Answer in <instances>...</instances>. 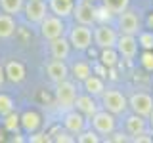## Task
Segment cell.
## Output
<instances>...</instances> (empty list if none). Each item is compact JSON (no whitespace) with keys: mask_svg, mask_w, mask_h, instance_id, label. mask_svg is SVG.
Masks as SVG:
<instances>
[{"mask_svg":"<svg viewBox=\"0 0 153 143\" xmlns=\"http://www.w3.org/2000/svg\"><path fill=\"white\" fill-rule=\"evenodd\" d=\"M102 105L105 111H109L111 114H123L128 109V99L119 90H103Z\"/></svg>","mask_w":153,"mask_h":143,"instance_id":"obj_1","label":"cell"},{"mask_svg":"<svg viewBox=\"0 0 153 143\" xmlns=\"http://www.w3.org/2000/svg\"><path fill=\"white\" fill-rule=\"evenodd\" d=\"M75 99H76V88L73 82L69 80H61L57 82V88H56V105L63 111H69V109L75 107Z\"/></svg>","mask_w":153,"mask_h":143,"instance_id":"obj_2","label":"cell"},{"mask_svg":"<svg viewBox=\"0 0 153 143\" xmlns=\"http://www.w3.org/2000/svg\"><path fill=\"white\" fill-rule=\"evenodd\" d=\"M92 31H90L88 25H75L69 32V44L75 48V50H88L90 44H92Z\"/></svg>","mask_w":153,"mask_h":143,"instance_id":"obj_3","label":"cell"},{"mask_svg":"<svg viewBox=\"0 0 153 143\" xmlns=\"http://www.w3.org/2000/svg\"><path fill=\"white\" fill-rule=\"evenodd\" d=\"M65 32V23L61 17L57 15H46L40 21V35L46 38V40H54V38L63 36Z\"/></svg>","mask_w":153,"mask_h":143,"instance_id":"obj_4","label":"cell"},{"mask_svg":"<svg viewBox=\"0 0 153 143\" xmlns=\"http://www.w3.org/2000/svg\"><path fill=\"white\" fill-rule=\"evenodd\" d=\"M90 122H92V130H96L100 133V136H105L107 137L109 133L115 132V126H117V122H115V114H111L109 111H98L94 114L92 118H90Z\"/></svg>","mask_w":153,"mask_h":143,"instance_id":"obj_5","label":"cell"},{"mask_svg":"<svg viewBox=\"0 0 153 143\" xmlns=\"http://www.w3.org/2000/svg\"><path fill=\"white\" fill-rule=\"evenodd\" d=\"M128 107L132 109V113L147 118L149 113L153 111V97L146 92H136L128 97Z\"/></svg>","mask_w":153,"mask_h":143,"instance_id":"obj_6","label":"cell"},{"mask_svg":"<svg viewBox=\"0 0 153 143\" xmlns=\"http://www.w3.org/2000/svg\"><path fill=\"white\" fill-rule=\"evenodd\" d=\"M117 27H119V31H121V35H134L136 36L138 32H140V17L126 8L124 12L119 13Z\"/></svg>","mask_w":153,"mask_h":143,"instance_id":"obj_7","label":"cell"},{"mask_svg":"<svg viewBox=\"0 0 153 143\" xmlns=\"http://www.w3.org/2000/svg\"><path fill=\"white\" fill-rule=\"evenodd\" d=\"M63 126H65V130L69 132L71 136H79V133L86 128V116L73 107V109H69V111H65Z\"/></svg>","mask_w":153,"mask_h":143,"instance_id":"obj_8","label":"cell"},{"mask_svg":"<svg viewBox=\"0 0 153 143\" xmlns=\"http://www.w3.org/2000/svg\"><path fill=\"white\" fill-rule=\"evenodd\" d=\"M23 12H25L27 21L40 23L48 15V4L44 0H27L25 6H23Z\"/></svg>","mask_w":153,"mask_h":143,"instance_id":"obj_9","label":"cell"},{"mask_svg":"<svg viewBox=\"0 0 153 143\" xmlns=\"http://www.w3.org/2000/svg\"><path fill=\"white\" fill-rule=\"evenodd\" d=\"M117 52L119 55H123V59L132 61L138 54V40L134 35H121L117 38Z\"/></svg>","mask_w":153,"mask_h":143,"instance_id":"obj_10","label":"cell"},{"mask_svg":"<svg viewBox=\"0 0 153 143\" xmlns=\"http://www.w3.org/2000/svg\"><path fill=\"white\" fill-rule=\"evenodd\" d=\"M73 15L76 19V23L90 27L92 23H96V8L92 6L90 0H82V2H79L73 8Z\"/></svg>","mask_w":153,"mask_h":143,"instance_id":"obj_11","label":"cell"},{"mask_svg":"<svg viewBox=\"0 0 153 143\" xmlns=\"http://www.w3.org/2000/svg\"><path fill=\"white\" fill-rule=\"evenodd\" d=\"M117 38L119 35L115 32V29L107 27V25H100L94 31V42L100 48H115L117 46Z\"/></svg>","mask_w":153,"mask_h":143,"instance_id":"obj_12","label":"cell"},{"mask_svg":"<svg viewBox=\"0 0 153 143\" xmlns=\"http://www.w3.org/2000/svg\"><path fill=\"white\" fill-rule=\"evenodd\" d=\"M75 109L79 113H82L86 118H92L96 113L100 111L98 109V103L94 101V95H76V99H75Z\"/></svg>","mask_w":153,"mask_h":143,"instance_id":"obj_13","label":"cell"},{"mask_svg":"<svg viewBox=\"0 0 153 143\" xmlns=\"http://www.w3.org/2000/svg\"><path fill=\"white\" fill-rule=\"evenodd\" d=\"M46 73H48L52 82L57 84V82H61V80H65L67 76H69V69H67V65L63 63V59H54L46 65Z\"/></svg>","mask_w":153,"mask_h":143,"instance_id":"obj_14","label":"cell"},{"mask_svg":"<svg viewBox=\"0 0 153 143\" xmlns=\"http://www.w3.org/2000/svg\"><path fill=\"white\" fill-rule=\"evenodd\" d=\"M124 130H126L128 136H138V133L146 132L147 130V120L146 116H140V114H130V116H126V120H124Z\"/></svg>","mask_w":153,"mask_h":143,"instance_id":"obj_15","label":"cell"},{"mask_svg":"<svg viewBox=\"0 0 153 143\" xmlns=\"http://www.w3.org/2000/svg\"><path fill=\"white\" fill-rule=\"evenodd\" d=\"M73 8H75L73 0H50L48 2V10H52V13L61 19L73 15Z\"/></svg>","mask_w":153,"mask_h":143,"instance_id":"obj_16","label":"cell"},{"mask_svg":"<svg viewBox=\"0 0 153 143\" xmlns=\"http://www.w3.org/2000/svg\"><path fill=\"white\" fill-rule=\"evenodd\" d=\"M19 120H21V128H23V130H25L27 133H33V132H36L38 128H40L42 116L36 111H25L21 116H19Z\"/></svg>","mask_w":153,"mask_h":143,"instance_id":"obj_17","label":"cell"},{"mask_svg":"<svg viewBox=\"0 0 153 143\" xmlns=\"http://www.w3.org/2000/svg\"><path fill=\"white\" fill-rule=\"evenodd\" d=\"M69 52H71V44H69V40H65L63 36L50 40V54H52L54 59H67Z\"/></svg>","mask_w":153,"mask_h":143,"instance_id":"obj_18","label":"cell"},{"mask_svg":"<svg viewBox=\"0 0 153 143\" xmlns=\"http://www.w3.org/2000/svg\"><path fill=\"white\" fill-rule=\"evenodd\" d=\"M4 73H6V78L12 80V82H23L25 78V65L21 61H8L6 67H4Z\"/></svg>","mask_w":153,"mask_h":143,"instance_id":"obj_19","label":"cell"},{"mask_svg":"<svg viewBox=\"0 0 153 143\" xmlns=\"http://www.w3.org/2000/svg\"><path fill=\"white\" fill-rule=\"evenodd\" d=\"M84 82V90H86V94H90V95H102L103 94V90H105V84H103V78H100V76H94V74H90L88 78H84L82 80Z\"/></svg>","mask_w":153,"mask_h":143,"instance_id":"obj_20","label":"cell"},{"mask_svg":"<svg viewBox=\"0 0 153 143\" xmlns=\"http://www.w3.org/2000/svg\"><path fill=\"white\" fill-rule=\"evenodd\" d=\"M16 32V21L10 13H0V38H10Z\"/></svg>","mask_w":153,"mask_h":143,"instance_id":"obj_21","label":"cell"},{"mask_svg":"<svg viewBox=\"0 0 153 143\" xmlns=\"http://www.w3.org/2000/svg\"><path fill=\"white\" fill-rule=\"evenodd\" d=\"M100 61H102L103 67H109V69H113V67L119 63V52H117V48H102Z\"/></svg>","mask_w":153,"mask_h":143,"instance_id":"obj_22","label":"cell"},{"mask_svg":"<svg viewBox=\"0 0 153 143\" xmlns=\"http://www.w3.org/2000/svg\"><path fill=\"white\" fill-rule=\"evenodd\" d=\"M23 6H25V0H0V8L4 10V13H10V15L23 12Z\"/></svg>","mask_w":153,"mask_h":143,"instance_id":"obj_23","label":"cell"},{"mask_svg":"<svg viewBox=\"0 0 153 143\" xmlns=\"http://www.w3.org/2000/svg\"><path fill=\"white\" fill-rule=\"evenodd\" d=\"M102 2L111 13H121V12H124V10L128 8L130 0H102Z\"/></svg>","mask_w":153,"mask_h":143,"instance_id":"obj_24","label":"cell"},{"mask_svg":"<svg viewBox=\"0 0 153 143\" xmlns=\"http://www.w3.org/2000/svg\"><path fill=\"white\" fill-rule=\"evenodd\" d=\"M21 126V120H19V114L17 113H8L6 116H4V128H6L8 132H17V128Z\"/></svg>","mask_w":153,"mask_h":143,"instance_id":"obj_25","label":"cell"},{"mask_svg":"<svg viewBox=\"0 0 153 143\" xmlns=\"http://www.w3.org/2000/svg\"><path fill=\"white\" fill-rule=\"evenodd\" d=\"M73 74H75V78L76 80H84V78H88L90 74H92V69H90V65L88 63H75L73 65Z\"/></svg>","mask_w":153,"mask_h":143,"instance_id":"obj_26","label":"cell"},{"mask_svg":"<svg viewBox=\"0 0 153 143\" xmlns=\"http://www.w3.org/2000/svg\"><path fill=\"white\" fill-rule=\"evenodd\" d=\"M138 46H142L143 50H153V31L138 32Z\"/></svg>","mask_w":153,"mask_h":143,"instance_id":"obj_27","label":"cell"},{"mask_svg":"<svg viewBox=\"0 0 153 143\" xmlns=\"http://www.w3.org/2000/svg\"><path fill=\"white\" fill-rule=\"evenodd\" d=\"M100 133L96 132V130H88V132H80L79 136H76V141L79 143H100Z\"/></svg>","mask_w":153,"mask_h":143,"instance_id":"obj_28","label":"cell"},{"mask_svg":"<svg viewBox=\"0 0 153 143\" xmlns=\"http://www.w3.org/2000/svg\"><path fill=\"white\" fill-rule=\"evenodd\" d=\"M13 111V99L6 94H0V116H6Z\"/></svg>","mask_w":153,"mask_h":143,"instance_id":"obj_29","label":"cell"},{"mask_svg":"<svg viewBox=\"0 0 153 143\" xmlns=\"http://www.w3.org/2000/svg\"><path fill=\"white\" fill-rule=\"evenodd\" d=\"M140 63H142V67L146 71H153V50H146V52H143Z\"/></svg>","mask_w":153,"mask_h":143,"instance_id":"obj_30","label":"cell"},{"mask_svg":"<svg viewBox=\"0 0 153 143\" xmlns=\"http://www.w3.org/2000/svg\"><path fill=\"white\" fill-rule=\"evenodd\" d=\"M29 141L31 143H46V141H50V137H48V133L36 130V132L29 133Z\"/></svg>","mask_w":153,"mask_h":143,"instance_id":"obj_31","label":"cell"},{"mask_svg":"<svg viewBox=\"0 0 153 143\" xmlns=\"http://www.w3.org/2000/svg\"><path fill=\"white\" fill-rule=\"evenodd\" d=\"M130 139L136 141V143H151L153 141V136H149L147 132H142V133H138V136H132Z\"/></svg>","mask_w":153,"mask_h":143,"instance_id":"obj_32","label":"cell"},{"mask_svg":"<svg viewBox=\"0 0 153 143\" xmlns=\"http://www.w3.org/2000/svg\"><path fill=\"white\" fill-rule=\"evenodd\" d=\"M54 141H57V143H61V141H63V143H73L75 141V137H69V132H57L56 133V137H54Z\"/></svg>","mask_w":153,"mask_h":143,"instance_id":"obj_33","label":"cell"},{"mask_svg":"<svg viewBox=\"0 0 153 143\" xmlns=\"http://www.w3.org/2000/svg\"><path fill=\"white\" fill-rule=\"evenodd\" d=\"M107 141H115V143H124V141H128V137L124 136L123 132H119V133H109L107 136Z\"/></svg>","mask_w":153,"mask_h":143,"instance_id":"obj_34","label":"cell"},{"mask_svg":"<svg viewBox=\"0 0 153 143\" xmlns=\"http://www.w3.org/2000/svg\"><path fill=\"white\" fill-rule=\"evenodd\" d=\"M4 80H6V73H4V67H0V86L4 84Z\"/></svg>","mask_w":153,"mask_h":143,"instance_id":"obj_35","label":"cell"},{"mask_svg":"<svg viewBox=\"0 0 153 143\" xmlns=\"http://www.w3.org/2000/svg\"><path fill=\"white\" fill-rule=\"evenodd\" d=\"M147 122H149V128L153 130V111L149 113V116H147Z\"/></svg>","mask_w":153,"mask_h":143,"instance_id":"obj_36","label":"cell"},{"mask_svg":"<svg viewBox=\"0 0 153 143\" xmlns=\"http://www.w3.org/2000/svg\"><path fill=\"white\" fill-rule=\"evenodd\" d=\"M147 23H149V27L153 29V13H151V15H149V17H147Z\"/></svg>","mask_w":153,"mask_h":143,"instance_id":"obj_37","label":"cell"},{"mask_svg":"<svg viewBox=\"0 0 153 143\" xmlns=\"http://www.w3.org/2000/svg\"><path fill=\"white\" fill-rule=\"evenodd\" d=\"M90 2H92V0H90Z\"/></svg>","mask_w":153,"mask_h":143,"instance_id":"obj_38","label":"cell"}]
</instances>
